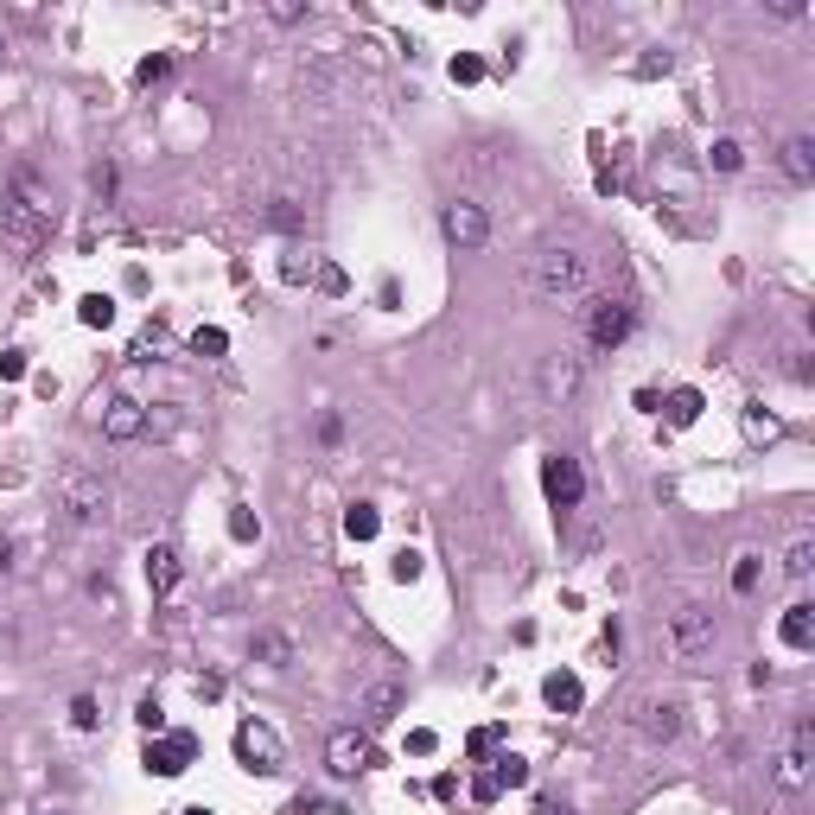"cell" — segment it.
Segmentation results:
<instances>
[{
    "label": "cell",
    "instance_id": "24",
    "mask_svg": "<svg viewBox=\"0 0 815 815\" xmlns=\"http://www.w3.org/2000/svg\"><path fill=\"white\" fill-rule=\"evenodd\" d=\"M497 790H523L529 784V765H523V758H516V752H504V758H497Z\"/></svg>",
    "mask_w": 815,
    "mask_h": 815
},
{
    "label": "cell",
    "instance_id": "12",
    "mask_svg": "<svg viewBox=\"0 0 815 815\" xmlns=\"http://www.w3.org/2000/svg\"><path fill=\"white\" fill-rule=\"evenodd\" d=\"M141 433H147V408L134 402V395H109V402H102V440L128 446V440H141Z\"/></svg>",
    "mask_w": 815,
    "mask_h": 815
},
{
    "label": "cell",
    "instance_id": "26",
    "mask_svg": "<svg viewBox=\"0 0 815 815\" xmlns=\"http://www.w3.org/2000/svg\"><path fill=\"white\" fill-rule=\"evenodd\" d=\"M223 351H230V338H223L217 325H198L192 332V357H223Z\"/></svg>",
    "mask_w": 815,
    "mask_h": 815
},
{
    "label": "cell",
    "instance_id": "49",
    "mask_svg": "<svg viewBox=\"0 0 815 815\" xmlns=\"http://www.w3.org/2000/svg\"><path fill=\"white\" fill-rule=\"evenodd\" d=\"M179 815H211V809H179Z\"/></svg>",
    "mask_w": 815,
    "mask_h": 815
},
{
    "label": "cell",
    "instance_id": "33",
    "mask_svg": "<svg viewBox=\"0 0 815 815\" xmlns=\"http://www.w3.org/2000/svg\"><path fill=\"white\" fill-rule=\"evenodd\" d=\"M71 720L83 726V733H96V726H102V714H96V701H90V695H77V701H71Z\"/></svg>",
    "mask_w": 815,
    "mask_h": 815
},
{
    "label": "cell",
    "instance_id": "39",
    "mask_svg": "<svg viewBox=\"0 0 815 815\" xmlns=\"http://www.w3.org/2000/svg\"><path fill=\"white\" fill-rule=\"evenodd\" d=\"M497 739H504V733H497V726H478V733L472 739H465V752H472V758H484V752H491V745Z\"/></svg>",
    "mask_w": 815,
    "mask_h": 815
},
{
    "label": "cell",
    "instance_id": "20",
    "mask_svg": "<svg viewBox=\"0 0 815 815\" xmlns=\"http://www.w3.org/2000/svg\"><path fill=\"white\" fill-rule=\"evenodd\" d=\"M376 529H383L376 504H351V510H344V535H351V542H376Z\"/></svg>",
    "mask_w": 815,
    "mask_h": 815
},
{
    "label": "cell",
    "instance_id": "10",
    "mask_svg": "<svg viewBox=\"0 0 815 815\" xmlns=\"http://www.w3.org/2000/svg\"><path fill=\"white\" fill-rule=\"evenodd\" d=\"M325 765H332V777H357V771L376 765V745L363 739L357 726H338V733L325 739Z\"/></svg>",
    "mask_w": 815,
    "mask_h": 815
},
{
    "label": "cell",
    "instance_id": "41",
    "mask_svg": "<svg viewBox=\"0 0 815 815\" xmlns=\"http://www.w3.org/2000/svg\"><path fill=\"white\" fill-rule=\"evenodd\" d=\"M319 440H325V446L344 440V421H338V414H319Z\"/></svg>",
    "mask_w": 815,
    "mask_h": 815
},
{
    "label": "cell",
    "instance_id": "45",
    "mask_svg": "<svg viewBox=\"0 0 815 815\" xmlns=\"http://www.w3.org/2000/svg\"><path fill=\"white\" fill-rule=\"evenodd\" d=\"M472 796L478 803H497V777H472Z\"/></svg>",
    "mask_w": 815,
    "mask_h": 815
},
{
    "label": "cell",
    "instance_id": "21",
    "mask_svg": "<svg viewBox=\"0 0 815 815\" xmlns=\"http://www.w3.org/2000/svg\"><path fill=\"white\" fill-rule=\"evenodd\" d=\"M777 433H784V421H777V414H765V408H745V440H752V446H771L777 440Z\"/></svg>",
    "mask_w": 815,
    "mask_h": 815
},
{
    "label": "cell",
    "instance_id": "46",
    "mask_svg": "<svg viewBox=\"0 0 815 815\" xmlns=\"http://www.w3.org/2000/svg\"><path fill=\"white\" fill-rule=\"evenodd\" d=\"M312 809H319L312 796H293V803H287V815H312Z\"/></svg>",
    "mask_w": 815,
    "mask_h": 815
},
{
    "label": "cell",
    "instance_id": "8",
    "mask_svg": "<svg viewBox=\"0 0 815 815\" xmlns=\"http://www.w3.org/2000/svg\"><path fill=\"white\" fill-rule=\"evenodd\" d=\"M440 230H446V242H453V249H484V242H491V217H484V204H472V198H453L440 211Z\"/></svg>",
    "mask_w": 815,
    "mask_h": 815
},
{
    "label": "cell",
    "instance_id": "40",
    "mask_svg": "<svg viewBox=\"0 0 815 815\" xmlns=\"http://www.w3.org/2000/svg\"><path fill=\"white\" fill-rule=\"evenodd\" d=\"M414 574H421V554L402 548V554H395V580H414Z\"/></svg>",
    "mask_w": 815,
    "mask_h": 815
},
{
    "label": "cell",
    "instance_id": "37",
    "mask_svg": "<svg viewBox=\"0 0 815 815\" xmlns=\"http://www.w3.org/2000/svg\"><path fill=\"white\" fill-rule=\"evenodd\" d=\"M312 281H319V293H344V287H351V281H344V268H332V262L312 268Z\"/></svg>",
    "mask_w": 815,
    "mask_h": 815
},
{
    "label": "cell",
    "instance_id": "1",
    "mask_svg": "<svg viewBox=\"0 0 815 815\" xmlns=\"http://www.w3.org/2000/svg\"><path fill=\"white\" fill-rule=\"evenodd\" d=\"M586 281H593V262H586L574 242H548V249L529 262V287L542 293V300H580Z\"/></svg>",
    "mask_w": 815,
    "mask_h": 815
},
{
    "label": "cell",
    "instance_id": "23",
    "mask_svg": "<svg viewBox=\"0 0 815 815\" xmlns=\"http://www.w3.org/2000/svg\"><path fill=\"white\" fill-rule=\"evenodd\" d=\"M255 656H262L268 669H287V663H293V637H281V631H262V637H255Z\"/></svg>",
    "mask_w": 815,
    "mask_h": 815
},
{
    "label": "cell",
    "instance_id": "6",
    "mask_svg": "<svg viewBox=\"0 0 815 815\" xmlns=\"http://www.w3.org/2000/svg\"><path fill=\"white\" fill-rule=\"evenodd\" d=\"M809 752H815V726L796 720L790 739H784V752L771 758V777H777V790H784V796H796V790L809 784Z\"/></svg>",
    "mask_w": 815,
    "mask_h": 815
},
{
    "label": "cell",
    "instance_id": "44",
    "mask_svg": "<svg viewBox=\"0 0 815 815\" xmlns=\"http://www.w3.org/2000/svg\"><path fill=\"white\" fill-rule=\"evenodd\" d=\"M281 274H287V281H293V287H300V281H306V274H312V255H306V262H300V255H287V268H281Z\"/></svg>",
    "mask_w": 815,
    "mask_h": 815
},
{
    "label": "cell",
    "instance_id": "35",
    "mask_svg": "<svg viewBox=\"0 0 815 815\" xmlns=\"http://www.w3.org/2000/svg\"><path fill=\"white\" fill-rule=\"evenodd\" d=\"M230 535H236V542H255V535H262V523H255L249 510H230Z\"/></svg>",
    "mask_w": 815,
    "mask_h": 815
},
{
    "label": "cell",
    "instance_id": "9",
    "mask_svg": "<svg viewBox=\"0 0 815 815\" xmlns=\"http://www.w3.org/2000/svg\"><path fill=\"white\" fill-rule=\"evenodd\" d=\"M542 491H548V504L554 510H580V497H586V472H580V459H567V453H548L542 459Z\"/></svg>",
    "mask_w": 815,
    "mask_h": 815
},
{
    "label": "cell",
    "instance_id": "15",
    "mask_svg": "<svg viewBox=\"0 0 815 815\" xmlns=\"http://www.w3.org/2000/svg\"><path fill=\"white\" fill-rule=\"evenodd\" d=\"M141 561H147V586H153V599H166L172 586H179V574H185L179 548H166V542H160V548H147Z\"/></svg>",
    "mask_w": 815,
    "mask_h": 815
},
{
    "label": "cell",
    "instance_id": "50",
    "mask_svg": "<svg viewBox=\"0 0 815 815\" xmlns=\"http://www.w3.org/2000/svg\"><path fill=\"white\" fill-rule=\"evenodd\" d=\"M45 815H64V809H45Z\"/></svg>",
    "mask_w": 815,
    "mask_h": 815
},
{
    "label": "cell",
    "instance_id": "47",
    "mask_svg": "<svg viewBox=\"0 0 815 815\" xmlns=\"http://www.w3.org/2000/svg\"><path fill=\"white\" fill-rule=\"evenodd\" d=\"M535 815H574L567 803H535Z\"/></svg>",
    "mask_w": 815,
    "mask_h": 815
},
{
    "label": "cell",
    "instance_id": "3",
    "mask_svg": "<svg viewBox=\"0 0 815 815\" xmlns=\"http://www.w3.org/2000/svg\"><path fill=\"white\" fill-rule=\"evenodd\" d=\"M51 223V198L32 172H13V192H7V236L13 242H39Z\"/></svg>",
    "mask_w": 815,
    "mask_h": 815
},
{
    "label": "cell",
    "instance_id": "43",
    "mask_svg": "<svg viewBox=\"0 0 815 815\" xmlns=\"http://www.w3.org/2000/svg\"><path fill=\"white\" fill-rule=\"evenodd\" d=\"M0 376H7V383H20V376H26V357L7 351V357H0Z\"/></svg>",
    "mask_w": 815,
    "mask_h": 815
},
{
    "label": "cell",
    "instance_id": "11",
    "mask_svg": "<svg viewBox=\"0 0 815 815\" xmlns=\"http://www.w3.org/2000/svg\"><path fill=\"white\" fill-rule=\"evenodd\" d=\"M192 758H198V739H192V733H160V739H147V758H141V765H147L153 777H179Z\"/></svg>",
    "mask_w": 815,
    "mask_h": 815
},
{
    "label": "cell",
    "instance_id": "27",
    "mask_svg": "<svg viewBox=\"0 0 815 815\" xmlns=\"http://www.w3.org/2000/svg\"><path fill=\"white\" fill-rule=\"evenodd\" d=\"M172 351V338H166V325H147V338L141 344H134V357H141V363H153V357H166Z\"/></svg>",
    "mask_w": 815,
    "mask_h": 815
},
{
    "label": "cell",
    "instance_id": "28",
    "mask_svg": "<svg viewBox=\"0 0 815 815\" xmlns=\"http://www.w3.org/2000/svg\"><path fill=\"white\" fill-rule=\"evenodd\" d=\"M160 77H172V58H166V51H153V58L134 64V83H160Z\"/></svg>",
    "mask_w": 815,
    "mask_h": 815
},
{
    "label": "cell",
    "instance_id": "48",
    "mask_svg": "<svg viewBox=\"0 0 815 815\" xmlns=\"http://www.w3.org/2000/svg\"><path fill=\"white\" fill-rule=\"evenodd\" d=\"M7 567H13V542H7V535H0V574H7Z\"/></svg>",
    "mask_w": 815,
    "mask_h": 815
},
{
    "label": "cell",
    "instance_id": "42",
    "mask_svg": "<svg viewBox=\"0 0 815 815\" xmlns=\"http://www.w3.org/2000/svg\"><path fill=\"white\" fill-rule=\"evenodd\" d=\"M433 745H440V739H433L427 726H421V733H408V752H414V758H433Z\"/></svg>",
    "mask_w": 815,
    "mask_h": 815
},
{
    "label": "cell",
    "instance_id": "5",
    "mask_svg": "<svg viewBox=\"0 0 815 815\" xmlns=\"http://www.w3.org/2000/svg\"><path fill=\"white\" fill-rule=\"evenodd\" d=\"M236 765L255 771V777H274L281 771V733L268 720H242L236 726Z\"/></svg>",
    "mask_w": 815,
    "mask_h": 815
},
{
    "label": "cell",
    "instance_id": "4",
    "mask_svg": "<svg viewBox=\"0 0 815 815\" xmlns=\"http://www.w3.org/2000/svg\"><path fill=\"white\" fill-rule=\"evenodd\" d=\"M631 325H637V306L612 300V293L586 300V344H593V351H618V344L631 338Z\"/></svg>",
    "mask_w": 815,
    "mask_h": 815
},
{
    "label": "cell",
    "instance_id": "34",
    "mask_svg": "<svg viewBox=\"0 0 815 815\" xmlns=\"http://www.w3.org/2000/svg\"><path fill=\"white\" fill-rule=\"evenodd\" d=\"M714 166H720V172H739V166H745L739 141H714Z\"/></svg>",
    "mask_w": 815,
    "mask_h": 815
},
{
    "label": "cell",
    "instance_id": "22",
    "mask_svg": "<svg viewBox=\"0 0 815 815\" xmlns=\"http://www.w3.org/2000/svg\"><path fill=\"white\" fill-rule=\"evenodd\" d=\"M701 408H707V402H701V389H675V395H669V427H695V421H701Z\"/></svg>",
    "mask_w": 815,
    "mask_h": 815
},
{
    "label": "cell",
    "instance_id": "17",
    "mask_svg": "<svg viewBox=\"0 0 815 815\" xmlns=\"http://www.w3.org/2000/svg\"><path fill=\"white\" fill-rule=\"evenodd\" d=\"M542 701L554 707V714H580V701H586V688H580V675L574 669H554L548 682H542Z\"/></svg>",
    "mask_w": 815,
    "mask_h": 815
},
{
    "label": "cell",
    "instance_id": "7",
    "mask_svg": "<svg viewBox=\"0 0 815 815\" xmlns=\"http://www.w3.org/2000/svg\"><path fill=\"white\" fill-rule=\"evenodd\" d=\"M669 650L682 656V663L707 656L714 650V612H707V605H682V612L669 618Z\"/></svg>",
    "mask_w": 815,
    "mask_h": 815
},
{
    "label": "cell",
    "instance_id": "16",
    "mask_svg": "<svg viewBox=\"0 0 815 815\" xmlns=\"http://www.w3.org/2000/svg\"><path fill=\"white\" fill-rule=\"evenodd\" d=\"M777 166H784L790 185H815V141H809V134H790L784 153H777Z\"/></svg>",
    "mask_w": 815,
    "mask_h": 815
},
{
    "label": "cell",
    "instance_id": "38",
    "mask_svg": "<svg viewBox=\"0 0 815 815\" xmlns=\"http://www.w3.org/2000/svg\"><path fill=\"white\" fill-rule=\"evenodd\" d=\"M484 77V64L472 58V51H459V58H453V83H478Z\"/></svg>",
    "mask_w": 815,
    "mask_h": 815
},
{
    "label": "cell",
    "instance_id": "29",
    "mask_svg": "<svg viewBox=\"0 0 815 815\" xmlns=\"http://www.w3.org/2000/svg\"><path fill=\"white\" fill-rule=\"evenodd\" d=\"M134 720H141V726H147V733H153V739H160V733H166V707H160V701H153V695H141V707H134Z\"/></svg>",
    "mask_w": 815,
    "mask_h": 815
},
{
    "label": "cell",
    "instance_id": "32",
    "mask_svg": "<svg viewBox=\"0 0 815 815\" xmlns=\"http://www.w3.org/2000/svg\"><path fill=\"white\" fill-rule=\"evenodd\" d=\"M268 20H274V26H300V20H306V0H274Z\"/></svg>",
    "mask_w": 815,
    "mask_h": 815
},
{
    "label": "cell",
    "instance_id": "30",
    "mask_svg": "<svg viewBox=\"0 0 815 815\" xmlns=\"http://www.w3.org/2000/svg\"><path fill=\"white\" fill-rule=\"evenodd\" d=\"M268 223H274V230H300V204H293V198H274V204H268Z\"/></svg>",
    "mask_w": 815,
    "mask_h": 815
},
{
    "label": "cell",
    "instance_id": "31",
    "mask_svg": "<svg viewBox=\"0 0 815 815\" xmlns=\"http://www.w3.org/2000/svg\"><path fill=\"white\" fill-rule=\"evenodd\" d=\"M733 593H758V554H739V567H733Z\"/></svg>",
    "mask_w": 815,
    "mask_h": 815
},
{
    "label": "cell",
    "instance_id": "2",
    "mask_svg": "<svg viewBox=\"0 0 815 815\" xmlns=\"http://www.w3.org/2000/svg\"><path fill=\"white\" fill-rule=\"evenodd\" d=\"M58 510L71 516V523H83V529L109 523V484H102V472H90V465H64L58 472Z\"/></svg>",
    "mask_w": 815,
    "mask_h": 815
},
{
    "label": "cell",
    "instance_id": "36",
    "mask_svg": "<svg viewBox=\"0 0 815 815\" xmlns=\"http://www.w3.org/2000/svg\"><path fill=\"white\" fill-rule=\"evenodd\" d=\"M809 561H815V548H809V542H796V548H790V561H784V574H790V580H803V574H809Z\"/></svg>",
    "mask_w": 815,
    "mask_h": 815
},
{
    "label": "cell",
    "instance_id": "18",
    "mask_svg": "<svg viewBox=\"0 0 815 815\" xmlns=\"http://www.w3.org/2000/svg\"><path fill=\"white\" fill-rule=\"evenodd\" d=\"M784 644H790V650H809V644H815V605H809V599H796L790 612H784Z\"/></svg>",
    "mask_w": 815,
    "mask_h": 815
},
{
    "label": "cell",
    "instance_id": "19",
    "mask_svg": "<svg viewBox=\"0 0 815 815\" xmlns=\"http://www.w3.org/2000/svg\"><path fill=\"white\" fill-rule=\"evenodd\" d=\"M644 733L650 739H675V733H682V707H675V701H650L644 707Z\"/></svg>",
    "mask_w": 815,
    "mask_h": 815
},
{
    "label": "cell",
    "instance_id": "25",
    "mask_svg": "<svg viewBox=\"0 0 815 815\" xmlns=\"http://www.w3.org/2000/svg\"><path fill=\"white\" fill-rule=\"evenodd\" d=\"M77 319H83V325H109V319H115V300H102V293H83V300H77Z\"/></svg>",
    "mask_w": 815,
    "mask_h": 815
},
{
    "label": "cell",
    "instance_id": "13",
    "mask_svg": "<svg viewBox=\"0 0 815 815\" xmlns=\"http://www.w3.org/2000/svg\"><path fill=\"white\" fill-rule=\"evenodd\" d=\"M542 395H548V402H574V395H580V357H567V351H554L548 363H542Z\"/></svg>",
    "mask_w": 815,
    "mask_h": 815
},
{
    "label": "cell",
    "instance_id": "14",
    "mask_svg": "<svg viewBox=\"0 0 815 815\" xmlns=\"http://www.w3.org/2000/svg\"><path fill=\"white\" fill-rule=\"evenodd\" d=\"M357 714H363V726H389L402 714V682H370L357 695Z\"/></svg>",
    "mask_w": 815,
    "mask_h": 815
}]
</instances>
